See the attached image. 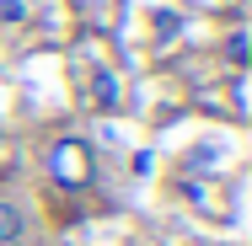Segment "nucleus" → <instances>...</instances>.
Instances as JSON below:
<instances>
[{"mask_svg":"<svg viewBox=\"0 0 252 246\" xmlns=\"http://www.w3.org/2000/svg\"><path fill=\"white\" fill-rule=\"evenodd\" d=\"M225 54H231L236 64H247V38H242V32H231V43H225Z\"/></svg>","mask_w":252,"mask_h":246,"instance_id":"4","label":"nucleus"},{"mask_svg":"<svg viewBox=\"0 0 252 246\" xmlns=\"http://www.w3.org/2000/svg\"><path fill=\"white\" fill-rule=\"evenodd\" d=\"M0 22L5 27H22L27 22V0H0Z\"/></svg>","mask_w":252,"mask_h":246,"instance_id":"3","label":"nucleus"},{"mask_svg":"<svg viewBox=\"0 0 252 246\" xmlns=\"http://www.w3.org/2000/svg\"><path fill=\"white\" fill-rule=\"evenodd\" d=\"M11 246H32V241H11Z\"/></svg>","mask_w":252,"mask_h":246,"instance_id":"5","label":"nucleus"},{"mask_svg":"<svg viewBox=\"0 0 252 246\" xmlns=\"http://www.w3.org/2000/svg\"><path fill=\"white\" fill-rule=\"evenodd\" d=\"M22 236H27V214H22L11 198H0V246L22 241Z\"/></svg>","mask_w":252,"mask_h":246,"instance_id":"2","label":"nucleus"},{"mask_svg":"<svg viewBox=\"0 0 252 246\" xmlns=\"http://www.w3.org/2000/svg\"><path fill=\"white\" fill-rule=\"evenodd\" d=\"M49 177L59 188H86L92 177H97V155L92 145H81V139H59L49 150Z\"/></svg>","mask_w":252,"mask_h":246,"instance_id":"1","label":"nucleus"}]
</instances>
